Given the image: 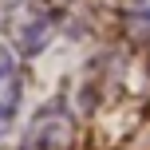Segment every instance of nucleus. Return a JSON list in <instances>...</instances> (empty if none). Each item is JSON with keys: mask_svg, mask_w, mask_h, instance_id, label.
I'll return each instance as SVG.
<instances>
[{"mask_svg": "<svg viewBox=\"0 0 150 150\" xmlns=\"http://www.w3.org/2000/svg\"><path fill=\"white\" fill-rule=\"evenodd\" d=\"M71 0H4V36L12 52L20 55H40L55 40Z\"/></svg>", "mask_w": 150, "mask_h": 150, "instance_id": "obj_1", "label": "nucleus"}, {"mask_svg": "<svg viewBox=\"0 0 150 150\" xmlns=\"http://www.w3.org/2000/svg\"><path fill=\"white\" fill-rule=\"evenodd\" d=\"M71 111L63 99H52V103H44L36 111V119L28 122V130H24L20 138V150H67L71 142Z\"/></svg>", "mask_w": 150, "mask_h": 150, "instance_id": "obj_2", "label": "nucleus"}, {"mask_svg": "<svg viewBox=\"0 0 150 150\" xmlns=\"http://www.w3.org/2000/svg\"><path fill=\"white\" fill-rule=\"evenodd\" d=\"M20 99H24V71H20V55L8 44H0V138L16 127L20 115Z\"/></svg>", "mask_w": 150, "mask_h": 150, "instance_id": "obj_3", "label": "nucleus"}, {"mask_svg": "<svg viewBox=\"0 0 150 150\" xmlns=\"http://www.w3.org/2000/svg\"><path fill=\"white\" fill-rule=\"evenodd\" d=\"M127 28L130 36L150 40V0H127Z\"/></svg>", "mask_w": 150, "mask_h": 150, "instance_id": "obj_4", "label": "nucleus"}]
</instances>
